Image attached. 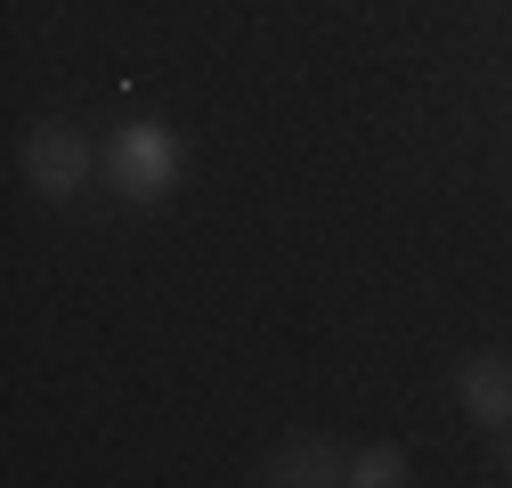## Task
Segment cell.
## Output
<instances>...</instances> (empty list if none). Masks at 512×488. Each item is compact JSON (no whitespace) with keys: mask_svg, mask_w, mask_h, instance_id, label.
Instances as JSON below:
<instances>
[{"mask_svg":"<svg viewBox=\"0 0 512 488\" xmlns=\"http://www.w3.org/2000/svg\"><path fill=\"white\" fill-rule=\"evenodd\" d=\"M179 171H187V155H179V139L163 122H131V131H114V147H106V179H114L122 204H163L179 188Z\"/></svg>","mask_w":512,"mask_h":488,"instance_id":"obj_1","label":"cell"},{"mask_svg":"<svg viewBox=\"0 0 512 488\" xmlns=\"http://www.w3.org/2000/svg\"><path fill=\"white\" fill-rule=\"evenodd\" d=\"M504 472H512V423H504Z\"/></svg>","mask_w":512,"mask_h":488,"instance_id":"obj_6","label":"cell"},{"mask_svg":"<svg viewBox=\"0 0 512 488\" xmlns=\"http://www.w3.org/2000/svg\"><path fill=\"white\" fill-rule=\"evenodd\" d=\"M25 179L41 196H74L90 179V147L66 131V122H41V131H25Z\"/></svg>","mask_w":512,"mask_h":488,"instance_id":"obj_2","label":"cell"},{"mask_svg":"<svg viewBox=\"0 0 512 488\" xmlns=\"http://www.w3.org/2000/svg\"><path fill=\"white\" fill-rule=\"evenodd\" d=\"M464 407H472V423H488V432L512 423V366L504 358H472L464 366Z\"/></svg>","mask_w":512,"mask_h":488,"instance_id":"obj_3","label":"cell"},{"mask_svg":"<svg viewBox=\"0 0 512 488\" xmlns=\"http://www.w3.org/2000/svg\"><path fill=\"white\" fill-rule=\"evenodd\" d=\"M350 480L358 488H399L407 480V456L399 448H366V456H350Z\"/></svg>","mask_w":512,"mask_h":488,"instance_id":"obj_5","label":"cell"},{"mask_svg":"<svg viewBox=\"0 0 512 488\" xmlns=\"http://www.w3.org/2000/svg\"><path fill=\"white\" fill-rule=\"evenodd\" d=\"M269 480H285V488H326V480H350V464H342V448H326V440H293Z\"/></svg>","mask_w":512,"mask_h":488,"instance_id":"obj_4","label":"cell"}]
</instances>
